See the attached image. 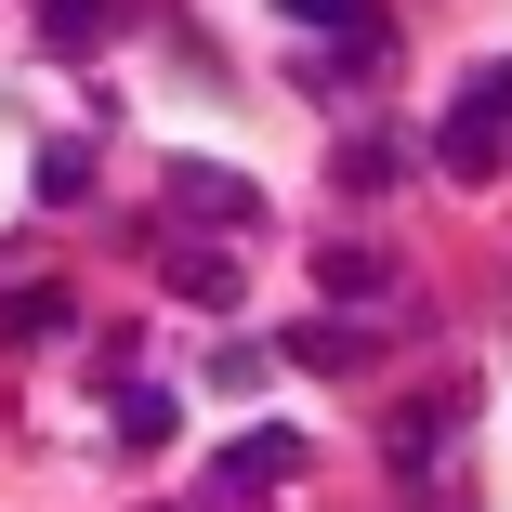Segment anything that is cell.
Wrapping results in <instances>:
<instances>
[{
  "instance_id": "cell-1",
  "label": "cell",
  "mask_w": 512,
  "mask_h": 512,
  "mask_svg": "<svg viewBox=\"0 0 512 512\" xmlns=\"http://www.w3.org/2000/svg\"><path fill=\"white\" fill-rule=\"evenodd\" d=\"M499 132H512V66H486V79L460 92V119H447V145H434V158H447L460 184H486V171H499Z\"/></svg>"
},
{
  "instance_id": "cell-2",
  "label": "cell",
  "mask_w": 512,
  "mask_h": 512,
  "mask_svg": "<svg viewBox=\"0 0 512 512\" xmlns=\"http://www.w3.org/2000/svg\"><path fill=\"white\" fill-rule=\"evenodd\" d=\"M289 473H302V434H237V447H224V486H237V499H263V486H289Z\"/></svg>"
},
{
  "instance_id": "cell-3",
  "label": "cell",
  "mask_w": 512,
  "mask_h": 512,
  "mask_svg": "<svg viewBox=\"0 0 512 512\" xmlns=\"http://www.w3.org/2000/svg\"><path fill=\"white\" fill-rule=\"evenodd\" d=\"M171 197H184L197 224H250V184H237V171H211V158H171Z\"/></svg>"
},
{
  "instance_id": "cell-4",
  "label": "cell",
  "mask_w": 512,
  "mask_h": 512,
  "mask_svg": "<svg viewBox=\"0 0 512 512\" xmlns=\"http://www.w3.org/2000/svg\"><path fill=\"white\" fill-rule=\"evenodd\" d=\"M289 355H302V368H355V355H368V329H355V316H316Z\"/></svg>"
},
{
  "instance_id": "cell-5",
  "label": "cell",
  "mask_w": 512,
  "mask_h": 512,
  "mask_svg": "<svg viewBox=\"0 0 512 512\" xmlns=\"http://www.w3.org/2000/svg\"><path fill=\"white\" fill-rule=\"evenodd\" d=\"M316 289H329V302H368L381 263H368V250H316Z\"/></svg>"
},
{
  "instance_id": "cell-6",
  "label": "cell",
  "mask_w": 512,
  "mask_h": 512,
  "mask_svg": "<svg viewBox=\"0 0 512 512\" xmlns=\"http://www.w3.org/2000/svg\"><path fill=\"white\" fill-rule=\"evenodd\" d=\"M119 434H132V447H158V434H171V394H145V381H132V394H119Z\"/></svg>"
},
{
  "instance_id": "cell-7",
  "label": "cell",
  "mask_w": 512,
  "mask_h": 512,
  "mask_svg": "<svg viewBox=\"0 0 512 512\" xmlns=\"http://www.w3.org/2000/svg\"><path fill=\"white\" fill-rule=\"evenodd\" d=\"M40 27H53V40H92V27H106V0H40Z\"/></svg>"
},
{
  "instance_id": "cell-8",
  "label": "cell",
  "mask_w": 512,
  "mask_h": 512,
  "mask_svg": "<svg viewBox=\"0 0 512 512\" xmlns=\"http://www.w3.org/2000/svg\"><path fill=\"white\" fill-rule=\"evenodd\" d=\"M276 14H302V27H342V14H355V0H276Z\"/></svg>"
}]
</instances>
